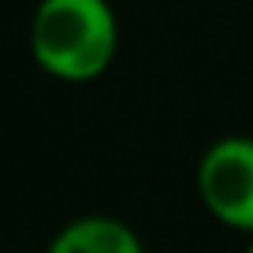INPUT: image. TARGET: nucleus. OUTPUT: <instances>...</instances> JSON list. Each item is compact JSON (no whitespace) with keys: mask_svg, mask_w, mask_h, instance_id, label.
Wrapping results in <instances>:
<instances>
[{"mask_svg":"<svg viewBox=\"0 0 253 253\" xmlns=\"http://www.w3.org/2000/svg\"><path fill=\"white\" fill-rule=\"evenodd\" d=\"M198 198L216 223L253 235V138H216L198 160Z\"/></svg>","mask_w":253,"mask_h":253,"instance_id":"obj_2","label":"nucleus"},{"mask_svg":"<svg viewBox=\"0 0 253 253\" xmlns=\"http://www.w3.org/2000/svg\"><path fill=\"white\" fill-rule=\"evenodd\" d=\"M246 253H253V235H250V246H246Z\"/></svg>","mask_w":253,"mask_h":253,"instance_id":"obj_4","label":"nucleus"},{"mask_svg":"<svg viewBox=\"0 0 253 253\" xmlns=\"http://www.w3.org/2000/svg\"><path fill=\"white\" fill-rule=\"evenodd\" d=\"M45 253H145V242L130 223L104 212H89L63 223Z\"/></svg>","mask_w":253,"mask_h":253,"instance_id":"obj_3","label":"nucleus"},{"mask_svg":"<svg viewBox=\"0 0 253 253\" xmlns=\"http://www.w3.org/2000/svg\"><path fill=\"white\" fill-rule=\"evenodd\" d=\"M26 45L48 79L67 86L93 82L119 52L116 8L108 0H38Z\"/></svg>","mask_w":253,"mask_h":253,"instance_id":"obj_1","label":"nucleus"}]
</instances>
